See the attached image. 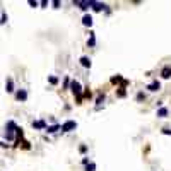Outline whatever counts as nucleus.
Returning a JSON list of instances; mask_svg holds the SVG:
<instances>
[{
  "label": "nucleus",
  "mask_w": 171,
  "mask_h": 171,
  "mask_svg": "<svg viewBox=\"0 0 171 171\" xmlns=\"http://www.w3.org/2000/svg\"><path fill=\"white\" fill-rule=\"evenodd\" d=\"M5 128H7V139L12 140V139H14V132H16V130H19V128L16 127V123L12 122V120H11V122H7V127Z\"/></svg>",
  "instance_id": "obj_1"
},
{
  "label": "nucleus",
  "mask_w": 171,
  "mask_h": 171,
  "mask_svg": "<svg viewBox=\"0 0 171 171\" xmlns=\"http://www.w3.org/2000/svg\"><path fill=\"white\" fill-rule=\"evenodd\" d=\"M70 87H72V91H74L75 96L80 98V94H82V86H80L77 80H72V82H70Z\"/></svg>",
  "instance_id": "obj_2"
},
{
  "label": "nucleus",
  "mask_w": 171,
  "mask_h": 171,
  "mask_svg": "<svg viewBox=\"0 0 171 171\" xmlns=\"http://www.w3.org/2000/svg\"><path fill=\"white\" fill-rule=\"evenodd\" d=\"M75 127H77V123H75L74 120H69V122H65L64 125H62V130H64V132H72V130H75Z\"/></svg>",
  "instance_id": "obj_3"
},
{
  "label": "nucleus",
  "mask_w": 171,
  "mask_h": 171,
  "mask_svg": "<svg viewBox=\"0 0 171 171\" xmlns=\"http://www.w3.org/2000/svg\"><path fill=\"white\" fill-rule=\"evenodd\" d=\"M147 89H149V91H159V89H161V84L157 82V80H154V82H151V84L147 86Z\"/></svg>",
  "instance_id": "obj_4"
},
{
  "label": "nucleus",
  "mask_w": 171,
  "mask_h": 171,
  "mask_svg": "<svg viewBox=\"0 0 171 171\" xmlns=\"http://www.w3.org/2000/svg\"><path fill=\"white\" fill-rule=\"evenodd\" d=\"M82 24H84V26H89V27H91V26H92V17L89 16V14H86V16L82 17Z\"/></svg>",
  "instance_id": "obj_5"
},
{
  "label": "nucleus",
  "mask_w": 171,
  "mask_h": 171,
  "mask_svg": "<svg viewBox=\"0 0 171 171\" xmlns=\"http://www.w3.org/2000/svg\"><path fill=\"white\" fill-rule=\"evenodd\" d=\"M16 98L19 99V101H26V98H27V92L24 91V89H21V91H17Z\"/></svg>",
  "instance_id": "obj_6"
},
{
  "label": "nucleus",
  "mask_w": 171,
  "mask_h": 171,
  "mask_svg": "<svg viewBox=\"0 0 171 171\" xmlns=\"http://www.w3.org/2000/svg\"><path fill=\"white\" fill-rule=\"evenodd\" d=\"M161 75H163V79H169L171 77V67H164V69L161 70Z\"/></svg>",
  "instance_id": "obj_7"
},
{
  "label": "nucleus",
  "mask_w": 171,
  "mask_h": 171,
  "mask_svg": "<svg viewBox=\"0 0 171 171\" xmlns=\"http://www.w3.org/2000/svg\"><path fill=\"white\" fill-rule=\"evenodd\" d=\"M74 4L75 5H79L82 11H86L87 7H91V0H89V2H79V0H77V2H74Z\"/></svg>",
  "instance_id": "obj_8"
},
{
  "label": "nucleus",
  "mask_w": 171,
  "mask_h": 171,
  "mask_svg": "<svg viewBox=\"0 0 171 171\" xmlns=\"http://www.w3.org/2000/svg\"><path fill=\"white\" fill-rule=\"evenodd\" d=\"M80 65L86 67V69H89V67H91V60L87 58V57H80Z\"/></svg>",
  "instance_id": "obj_9"
},
{
  "label": "nucleus",
  "mask_w": 171,
  "mask_h": 171,
  "mask_svg": "<svg viewBox=\"0 0 171 171\" xmlns=\"http://www.w3.org/2000/svg\"><path fill=\"white\" fill-rule=\"evenodd\" d=\"M91 5H92V9H94V11H103V9H104V4H99V2H92L91 0Z\"/></svg>",
  "instance_id": "obj_10"
},
{
  "label": "nucleus",
  "mask_w": 171,
  "mask_h": 171,
  "mask_svg": "<svg viewBox=\"0 0 171 171\" xmlns=\"http://www.w3.org/2000/svg\"><path fill=\"white\" fill-rule=\"evenodd\" d=\"M5 91H7V92H12V91H14V82H12V79H7V82H5Z\"/></svg>",
  "instance_id": "obj_11"
},
{
  "label": "nucleus",
  "mask_w": 171,
  "mask_h": 171,
  "mask_svg": "<svg viewBox=\"0 0 171 171\" xmlns=\"http://www.w3.org/2000/svg\"><path fill=\"white\" fill-rule=\"evenodd\" d=\"M58 128H62V127H60V125H51V127H46V132H48V134H55Z\"/></svg>",
  "instance_id": "obj_12"
},
{
  "label": "nucleus",
  "mask_w": 171,
  "mask_h": 171,
  "mask_svg": "<svg viewBox=\"0 0 171 171\" xmlns=\"http://www.w3.org/2000/svg\"><path fill=\"white\" fill-rule=\"evenodd\" d=\"M166 115H168V108H159V110H157V117L164 118Z\"/></svg>",
  "instance_id": "obj_13"
},
{
  "label": "nucleus",
  "mask_w": 171,
  "mask_h": 171,
  "mask_svg": "<svg viewBox=\"0 0 171 171\" xmlns=\"http://www.w3.org/2000/svg\"><path fill=\"white\" fill-rule=\"evenodd\" d=\"M33 127H34V128H45V122H43V120L34 122V123H33Z\"/></svg>",
  "instance_id": "obj_14"
},
{
  "label": "nucleus",
  "mask_w": 171,
  "mask_h": 171,
  "mask_svg": "<svg viewBox=\"0 0 171 171\" xmlns=\"http://www.w3.org/2000/svg\"><path fill=\"white\" fill-rule=\"evenodd\" d=\"M96 169V164H94V163H89V164L86 166V171H94Z\"/></svg>",
  "instance_id": "obj_15"
},
{
  "label": "nucleus",
  "mask_w": 171,
  "mask_h": 171,
  "mask_svg": "<svg viewBox=\"0 0 171 171\" xmlns=\"http://www.w3.org/2000/svg\"><path fill=\"white\" fill-rule=\"evenodd\" d=\"M48 80L51 82V84H57V82H58V79H57V77H53V75H51V77H48Z\"/></svg>",
  "instance_id": "obj_16"
},
{
  "label": "nucleus",
  "mask_w": 171,
  "mask_h": 171,
  "mask_svg": "<svg viewBox=\"0 0 171 171\" xmlns=\"http://www.w3.org/2000/svg\"><path fill=\"white\" fill-rule=\"evenodd\" d=\"M120 80H122V77L117 75V77H113V79H111V82H113V84H117V82H120Z\"/></svg>",
  "instance_id": "obj_17"
},
{
  "label": "nucleus",
  "mask_w": 171,
  "mask_h": 171,
  "mask_svg": "<svg viewBox=\"0 0 171 171\" xmlns=\"http://www.w3.org/2000/svg\"><path fill=\"white\" fill-rule=\"evenodd\" d=\"M87 43H89L91 46H92V45H94V34H92V33H91V38H89V41H87Z\"/></svg>",
  "instance_id": "obj_18"
},
{
  "label": "nucleus",
  "mask_w": 171,
  "mask_h": 171,
  "mask_svg": "<svg viewBox=\"0 0 171 171\" xmlns=\"http://www.w3.org/2000/svg\"><path fill=\"white\" fill-rule=\"evenodd\" d=\"M118 96H120V98H123V96H125V89H123V87L120 89V91H118Z\"/></svg>",
  "instance_id": "obj_19"
},
{
  "label": "nucleus",
  "mask_w": 171,
  "mask_h": 171,
  "mask_svg": "<svg viewBox=\"0 0 171 171\" xmlns=\"http://www.w3.org/2000/svg\"><path fill=\"white\" fill-rule=\"evenodd\" d=\"M103 101H104V94H103V96H99V98H98V104H101Z\"/></svg>",
  "instance_id": "obj_20"
},
{
  "label": "nucleus",
  "mask_w": 171,
  "mask_h": 171,
  "mask_svg": "<svg viewBox=\"0 0 171 171\" xmlns=\"http://www.w3.org/2000/svg\"><path fill=\"white\" fill-rule=\"evenodd\" d=\"M29 5H31V7H36L38 2H34V0H29Z\"/></svg>",
  "instance_id": "obj_21"
},
{
  "label": "nucleus",
  "mask_w": 171,
  "mask_h": 171,
  "mask_svg": "<svg viewBox=\"0 0 171 171\" xmlns=\"http://www.w3.org/2000/svg\"><path fill=\"white\" fill-rule=\"evenodd\" d=\"M5 22H7V16L5 14H2V24H5Z\"/></svg>",
  "instance_id": "obj_22"
},
{
  "label": "nucleus",
  "mask_w": 171,
  "mask_h": 171,
  "mask_svg": "<svg viewBox=\"0 0 171 171\" xmlns=\"http://www.w3.org/2000/svg\"><path fill=\"white\" fill-rule=\"evenodd\" d=\"M79 151H80V152H86V151H87V147H86V145H80Z\"/></svg>",
  "instance_id": "obj_23"
},
{
  "label": "nucleus",
  "mask_w": 171,
  "mask_h": 171,
  "mask_svg": "<svg viewBox=\"0 0 171 171\" xmlns=\"http://www.w3.org/2000/svg\"><path fill=\"white\" fill-rule=\"evenodd\" d=\"M163 134H166V135H169V134H171V130H168V128H163Z\"/></svg>",
  "instance_id": "obj_24"
}]
</instances>
